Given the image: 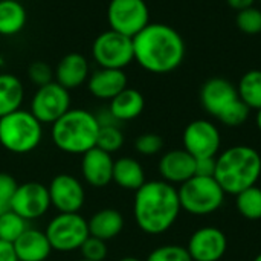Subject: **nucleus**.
Returning <instances> with one entry per match:
<instances>
[{
	"mask_svg": "<svg viewBox=\"0 0 261 261\" xmlns=\"http://www.w3.org/2000/svg\"><path fill=\"white\" fill-rule=\"evenodd\" d=\"M182 213L177 188L162 179L147 180L135 191L133 217L138 228L148 236L170 231Z\"/></svg>",
	"mask_w": 261,
	"mask_h": 261,
	"instance_id": "nucleus-1",
	"label": "nucleus"
},
{
	"mask_svg": "<svg viewBox=\"0 0 261 261\" xmlns=\"http://www.w3.org/2000/svg\"><path fill=\"white\" fill-rule=\"evenodd\" d=\"M258 2H261V0H258Z\"/></svg>",
	"mask_w": 261,
	"mask_h": 261,
	"instance_id": "nucleus-45",
	"label": "nucleus"
},
{
	"mask_svg": "<svg viewBox=\"0 0 261 261\" xmlns=\"http://www.w3.org/2000/svg\"><path fill=\"white\" fill-rule=\"evenodd\" d=\"M86 84L93 98L101 101H110L128 87V78L124 70L98 67L90 73Z\"/></svg>",
	"mask_w": 261,
	"mask_h": 261,
	"instance_id": "nucleus-19",
	"label": "nucleus"
},
{
	"mask_svg": "<svg viewBox=\"0 0 261 261\" xmlns=\"http://www.w3.org/2000/svg\"><path fill=\"white\" fill-rule=\"evenodd\" d=\"M14 251L18 261H47L52 248L44 231L28 228L14 243Z\"/></svg>",
	"mask_w": 261,
	"mask_h": 261,
	"instance_id": "nucleus-20",
	"label": "nucleus"
},
{
	"mask_svg": "<svg viewBox=\"0 0 261 261\" xmlns=\"http://www.w3.org/2000/svg\"><path fill=\"white\" fill-rule=\"evenodd\" d=\"M135 148L142 156H156L164 148V139L156 133H144L136 138Z\"/></svg>",
	"mask_w": 261,
	"mask_h": 261,
	"instance_id": "nucleus-33",
	"label": "nucleus"
},
{
	"mask_svg": "<svg viewBox=\"0 0 261 261\" xmlns=\"http://www.w3.org/2000/svg\"><path fill=\"white\" fill-rule=\"evenodd\" d=\"M187 251L193 261H220L228 251L226 234L216 226H203L194 231Z\"/></svg>",
	"mask_w": 261,
	"mask_h": 261,
	"instance_id": "nucleus-14",
	"label": "nucleus"
},
{
	"mask_svg": "<svg viewBox=\"0 0 261 261\" xmlns=\"http://www.w3.org/2000/svg\"><path fill=\"white\" fill-rule=\"evenodd\" d=\"M78 261H89V260H84V258H81V260H78Z\"/></svg>",
	"mask_w": 261,
	"mask_h": 261,
	"instance_id": "nucleus-44",
	"label": "nucleus"
},
{
	"mask_svg": "<svg viewBox=\"0 0 261 261\" xmlns=\"http://www.w3.org/2000/svg\"><path fill=\"white\" fill-rule=\"evenodd\" d=\"M180 208L190 216L205 217L217 213L225 203V191L214 177L193 176L177 188Z\"/></svg>",
	"mask_w": 261,
	"mask_h": 261,
	"instance_id": "nucleus-6",
	"label": "nucleus"
},
{
	"mask_svg": "<svg viewBox=\"0 0 261 261\" xmlns=\"http://www.w3.org/2000/svg\"><path fill=\"white\" fill-rule=\"evenodd\" d=\"M28 21L24 6L18 0H0V35L14 37L20 34Z\"/></svg>",
	"mask_w": 261,
	"mask_h": 261,
	"instance_id": "nucleus-25",
	"label": "nucleus"
},
{
	"mask_svg": "<svg viewBox=\"0 0 261 261\" xmlns=\"http://www.w3.org/2000/svg\"><path fill=\"white\" fill-rule=\"evenodd\" d=\"M28 78L35 87H41L54 81V69L44 61H34L28 69Z\"/></svg>",
	"mask_w": 261,
	"mask_h": 261,
	"instance_id": "nucleus-35",
	"label": "nucleus"
},
{
	"mask_svg": "<svg viewBox=\"0 0 261 261\" xmlns=\"http://www.w3.org/2000/svg\"><path fill=\"white\" fill-rule=\"evenodd\" d=\"M236 206L242 217L248 220L261 219V188L254 185L236 196Z\"/></svg>",
	"mask_w": 261,
	"mask_h": 261,
	"instance_id": "nucleus-27",
	"label": "nucleus"
},
{
	"mask_svg": "<svg viewBox=\"0 0 261 261\" xmlns=\"http://www.w3.org/2000/svg\"><path fill=\"white\" fill-rule=\"evenodd\" d=\"M9 208L26 222L41 219L50 208L47 187L40 182H24L18 185L11 199Z\"/></svg>",
	"mask_w": 261,
	"mask_h": 261,
	"instance_id": "nucleus-12",
	"label": "nucleus"
},
{
	"mask_svg": "<svg viewBox=\"0 0 261 261\" xmlns=\"http://www.w3.org/2000/svg\"><path fill=\"white\" fill-rule=\"evenodd\" d=\"M249 115H251V109L239 98L228 109H225L217 116V119L222 124L228 125V127H239V125H243L248 121Z\"/></svg>",
	"mask_w": 261,
	"mask_h": 261,
	"instance_id": "nucleus-30",
	"label": "nucleus"
},
{
	"mask_svg": "<svg viewBox=\"0 0 261 261\" xmlns=\"http://www.w3.org/2000/svg\"><path fill=\"white\" fill-rule=\"evenodd\" d=\"M115 159L110 153L95 147L81 156V176L93 188H104L113 180Z\"/></svg>",
	"mask_w": 261,
	"mask_h": 261,
	"instance_id": "nucleus-15",
	"label": "nucleus"
},
{
	"mask_svg": "<svg viewBox=\"0 0 261 261\" xmlns=\"http://www.w3.org/2000/svg\"><path fill=\"white\" fill-rule=\"evenodd\" d=\"M23 217L15 214L14 211H6L0 216V240L14 243L29 226Z\"/></svg>",
	"mask_w": 261,
	"mask_h": 261,
	"instance_id": "nucleus-28",
	"label": "nucleus"
},
{
	"mask_svg": "<svg viewBox=\"0 0 261 261\" xmlns=\"http://www.w3.org/2000/svg\"><path fill=\"white\" fill-rule=\"evenodd\" d=\"M118 261H142V260H139V258H136V257H124V258H119Z\"/></svg>",
	"mask_w": 261,
	"mask_h": 261,
	"instance_id": "nucleus-42",
	"label": "nucleus"
},
{
	"mask_svg": "<svg viewBox=\"0 0 261 261\" xmlns=\"http://www.w3.org/2000/svg\"><path fill=\"white\" fill-rule=\"evenodd\" d=\"M214 171H216V158L196 159V176L214 177Z\"/></svg>",
	"mask_w": 261,
	"mask_h": 261,
	"instance_id": "nucleus-37",
	"label": "nucleus"
},
{
	"mask_svg": "<svg viewBox=\"0 0 261 261\" xmlns=\"http://www.w3.org/2000/svg\"><path fill=\"white\" fill-rule=\"evenodd\" d=\"M239 98L251 109L260 110L261 109V70L254 69L246 72L237 86Z\"/></svg>",
	"mask_w": 261,
	"mask_h": 261,
	"instance_id": "nucleus-26",
	"label": "nucleus"
},
{
	"mask_svg": "<svg viewBox=\"0 0 261 261\" xmlns=\"http://www.w3.org/2000/svg\"><path fill=\"white\" fill-rule=\"evenodd\" d=\"M226 2H228V5H229L232 9H236V11L239 12V11H243V9H246V8L254 6V3H255L257 0H226Z\"/></svg>",
	"mask_w": 261,
	"mask_h": 261,
	"instance_id": "nucleus-39",
	"label": "nucleus"
},
{
	"mask_svg": "<svg viewBox=\"0 0 261 261\" xmlns=\"http://www.w3.org/2000/svg\"><path fill=\"white\" fill-rule=\"evenodd\" d=\"M119 188L127 191H138L147 180L145 171L139 161L130 156H124L113 164V180Z\"/></svg>",
	"mask_w": 261,
	"mask_h": 261,
	"instance_id": "nucleus-23",
	"label": "nucleus"
},
{
	"mask_svg": "<svg viewBox=\"0 0 261 261\" xmlns=\"http://www.w3.org/2000/svg\"><path fill=\"white\" fill-rule=\"evenodd\" d=\"M11 208H9V203L8 202H3L2 199H0V216L3 214V213H6V211H9Z\"/></svg>",
	"mask_w": 261,
	"mask_h": 261,
	"instance_id": "nucleus-40",
	"label": "nucleus"
},
{
	"mask_svg": "<svg viewBox=\"0 0 261 261\" xmlns=\"http://www.w3.org/2000/svg\"><path fill=\"white\" fill-rule=\"evenodd\" d=\"M145 261H193L187 246L180 245H162L153 249Z\"/></svg>",
	"mask_w": 261,
	"mask_h": 261,
	"instance_id": "nucleus-32",
	"label": "nucleus"
},
{
	"mask_svg": "<svg viewBox=\"0 0 261 261\" xmlns=\"http://www.w3.org/2000/svg\"><path fill=\"white\" fill-rule=\"evenodd\" d=\"M161 179L171 185H182L196 176V159L184 148H174L162 154L158 165Z\"/></svg>",
	"mask_w": 261,
	"mask_h": 261,
	"instance_id": "nucleus-16",
	"label": "nucleus"
},
{
	"mask_svg": "<svg viewBox=\"0 0 261 261\" xmlns=\"http://www.w3.org/2000/svg\"><path fill=\"white\" fill-rule=\"evenodd\" d=\"M237 99V87L225 78H211L202 86L200 90V102L203 109L214 118H217Z\"/></svg>",
	"mask_w": 261,
	"mask_h": 261,
	"instance_id": "nucleus-17",
	"label": "nucleus"
},
{
	"mask_svg": "<svg viewBox=\"0 0 261 261\" xmlns=\"http://www.w3.org/2000/svg\"><path fill=\"white\" fill-rule=\"evenodd\" d=\"M236 23H237V28L243 34H248V35L261 34V9L251 6L243 11H239Z\"/></svg>",
	"mask_w": 261,
	"mask_h": 261,
	"instance_id": "nucleus-31",
	"label": "nucleus"
},
{
	"mask_svg": "<svg viewBox=\"0 0 261 261\" xmlns=\"http://www.w3.org/2000/svg\"><path fill=\"white\" fill-rule=\"evenodd\" d=\"M92 58L98 67L124 70L135 61L133 38L112 29L104 31L93 40Z\"/></svg>",
	"mask_w": 261,
	"mask_h": 261,
	"instance_id": "nucleus-8",
	"label": "nucleus"
},
{
	"mask_svg": "<svg viewBox=\"0 0 261 261\" xmlns=\"http://www.w3.org/2000/svg\"><path fill=\"white\" fill-rule=\"evenodd\" d=\"M50 206L58 213H80L86 203V190L80 179L72 174H57L47 185Z\"/></svg>",
	"mask_w": 261,
	"mask_h": 261,
	"instance_id": "nucleus-13",
	"label": "nucleus"
},
{
	"mask_svg": "<svg viewBox=\"0 0 261 261\" xmlns=\"http://www.w3.org/2000/svg\"><path fill=\"white\" fill-rule=\"evenodd\" d=\"M184 150L194 159L216 158L220 153L222 135L217 125L208 119H196L190 122L182 135Z\"/></svg>",
	"mask_w": 261,
	"mask_h": 261,
	"instance_id": "nucleus-11",
	"label": "nucleus"
},
{
	"mask_svg": "<svg viewBox=\"0 0 261 261\" xmlns=\"http://www.w3.org/2000/svg\"><path fill=\"white\" fill-rule=\"evenodd\" d=\"M47 261H49V260H47Z\"/></svg>",
	"mask_w": 261,
	"mask_h": 261,
	"instance_id": "nucleus-46",
	"label": "nucleus"
},
{
	"mask_svg": "<svg viewBox=\"0 0 261 261\" xmlns=\"http://www.w3.org/2000/svg\"><path fill=\"white\" fill-rule=\"evenodd\" d=\"M99 128L95 113L86 109H70L50 125V138L60 151L83 156L96 147Z\"/></svg>",
	"mask_w": 261,
	"mask_h": 261,
	"instance_id": "nucleus-4",
	"label": "nucleus"
},
{
	"mask_svg": "<svg viewBox=\"0 0 261 261\" xmlns=\"http://www.w3.org/2000/svg\"><path fill=\"white\" fill-rule=\"evenodd\" d=\"M254 261H261V254H258V255H257V257L254 258Z\"/></svg>",
	"mask_w": 261,
	"mask_h": 261,
	"instance_id": "nucleus-43",
	"label": "nucleus"
},
{
	"mask_svg": "<svg viewBox=\"0 0 261 261\" xmlns=\"http://www.w3.org/2000/svg\"><path fill=\"white\" fill-rule=\"evenodd\" d=\"M80 252L84 260L89 261H104L109 254L107 243L95 237H89L80 248Z\"/></svg>",
	"mask_w": 261,
	"mask_h": 261,
	"instance_id": "nucleus-34",
	"label": "nucleus"
},
{
	"mask_svg": "<svg viewBox=\"0 0 261 261\" xmlns=\"http://www.w3.org/2000/svg\"><path fill=\"white\" fill-rule=\"evenodd\" d=\"M261 176V154L251 145H232L216 156L214 179L225 194L239 193L257 185Z\"/></svg>",
	"mask_w": 261,
	"mask_h": 261,
	"instance_id": "nucleus-3",
	"label": "nucleus"
},
{
	"mask_svg": "<svg viewBox=\"0 0 261 261\" xmlns=\"http://www.w3.org/2000/svg\"><path fill=\"white\" fill-rule=\"evenodd\" d=\"M135 61L147 72L164 75L176 70L185 58L182 35L165 23H148L133 37Z\"/></svg>",
	"mask_w": 261,
	"mask_h": 261,
	"instance_id": "nucleus-2",
	"label": "nucleus"
},
{
	"mask_svg": "<svg viewBox=\"0 0 261 261\" xmlns=\"http://www.w3.org/2000/svg\"><path fill=\"white\" fill-rule=\"evenodd\" d=\"M70 102H72L70 90L64 89L57 81H52L49 84L37 87L29 102V112L43 125L44 124L52 125L67 110L72 109Z\"/></svg>",
	"mask_w": 261,
	"mask_h": 261,
	"instance_id": "nucleus-10",
	"label": "nucleus"
},
{
	"mask_svg": "<svg viewBox=\"0 0 261 261\" xmlns=\"http://www.w3.org/2000/svg\"><path fill=\"white\" fill-rule=\"evenodd\" d=\"M89 234L90 237L99 239L102 242H110L116 239L124 229V217L115 208H104L96 211L89 220Z\"/></svg>",
	"mask_w": 261,
	"mask_h": 261,
	"instance_id": "nucleus-21",
	"label": "nucleus"
},
{
	"mask_svg": "<svg viewBox=\"0 0 261 261\" xmlns=\"http://www.w3.org/2000/svg\"><path fill=\"white\" fill-rule=\"evenodd\" d=\"M0 261H18L12 243L0 240Z\"/></svg>",
	"mask_w": 261,
	"mask_h": 261,
	"instance_id": "nucleus-38",
	"label": "nucleus"
},
{
	"mask_svg": "<svg viewBox=\"0 0 261 261\" xmlns=\"http://www.w3.org/2000/svg\"><path fill=\"white\" fill-rule=\"evenodd\" d=\"M90 73L92 70L89 60L83 54L70 52L64 55L54 69V81L67 90H73L86 84Z\"/></svg>",
	"mask_w": 261,
	"mask_h": 261,
	"instance_id": "nucleus-18",
	"label": "nucleus"
},
{
	"mask_svg": "<svg viewBox=\"0 0 261 261\" xmlns=\"http://www.w3.org/2000/svg\"><path fill=\"white\" fill-rule=\"evenodd\" d=\"M124 145V133L119 125H104L99 128L96 147L113 154L119 151Z\"/></svg>",
	"mask_w": 261,
	"mask_h": 261,
	"instance_id": "nucleus-29",
	"label": "nucleus"
},
{
	"mask_svg": "<svg viewBox=\"0 0 261 261\" xmlns=\"http://www.w3.org/2000/svg\"><path fill=\"white\" fill-rule=\"evenodd\" d=\"M255 125H257L258 132L261 133V109L260 110H257V115H255Z\"/></svg>",
	"mask_w": 261,
	"mask_h": 261,
	"instance_id": "nucleus-41",
	"label": "nucleus"
},
{
	"mask_svg": "<svg viewBox=\"0 0 261 261\" xmlns=\"http://www.w3.org/2000/svg\"><path fill=\"white\" fill-rule=\"evenodd\" d=\"M17 187H18V184H17V180L11 174L0 173V199L3 202L11 203V199H12Z\"/></svg>",
	"mask_w": 261,
	"mask_h": 261,
	"instance_id": "nucleus-36",
	"label": "nucleus"
},
{
	"mask_svg": "<svg viewBox=\"0 0 261 261\" xmlns=\"http://www.w3.org/2000/svg\"><path fill=\"white\" fill-rule=\"evenodd\" d=\"M107 21L112 31L133 38L150 23V11L145 0H110Z\"/></svg>",
	"mask_w": 261,
	"mask_h": 261,
	"instance_id": "nucleus-9",
	"label": "nucleus"
},
{
	"mask_svg": "<svg viewBox=\"0 0 261 261\" xmlns=\"http://www.w3.org/2000/svg\"><path fill=\"white\" fill-rule=\"evenodd\" d=\"M43 141V124L24 109L0 118V145L12 154H28Z\"/></svg>",
	"mask_w": 261,
	"mask_h": 261,
	"instance_id": "nucleus-5",
	"label": "nucleus"
},
{
	"mask_svg": "<svg viewBox=\"0 0 261 261\" xmlns=\"http://www.w3.org/2000/svg\"><path fill=\"white\" fill-rule=\"evenodd\" d=\"M145 107V99L142 93L136 89H124L113 99L109 101V110L115 116V119L121 122L136 119Z\"/></svg>",
	"mask_w": 261,
	"mask_h": 261,
	"instance_id": "nucleus-22",
	"label": "nucleus"
},
{
	"mask_svg": "<svg viewBox=\"0 0 261 261\" xmlns=\"http://www.w3.org/2000/svg\"><path fill=\"white\" fill-rule=\"evenodd\" d=\"M44 234L52 251L61 254L80 251L83 243L90 237L89 223L80 213H58L49 220Z\"/></svg>",
	"mask_w": 261,
	"mask_h": 261,
	"instance_id": "nucleus-7",
	"label": "nucleus"
},
{
	"mask_svg": "<svg viewBox=\"0 0 261 261\" xmlns=\"http://www.w3.org/2000/svg\"><path fill=\"white\" fill-rule=\"evenodd\" d=\"M24 101V86L12 73H0V118L21 109Z\"/></svg>",
	"mask_w": 261,
	"mask_h": 261,
	"instance_id": "nucleus-24",
	"label": "nucleus"
}]
</instances>
